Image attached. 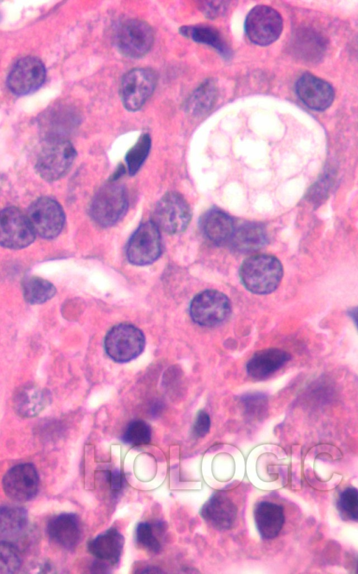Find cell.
<instances>
[{
  "label": "cell",
  "instance_id": "6da1fadb",
  "mask_svg": "<svg viewBox=\"0 0 358 574\" xmlns=\"http://www.w3.org/2000/svg\"><path fill=\"white\" fill-rule=\"evenodd\" d=\"M282 274L280 261L269 254H257L246 259L239 271L243 285L257 294L273 292L278 287Z\"/></svg>",
  "mask_w": 358,
  "mask_h": 574
},
{
  "label": "cell",
  "instance_id": "7a4b0ae2",
  "mask_svg": "<svg viewBox=\"0 0 358 574\" xmlns=\"http://www.w3.org/2000/svg\"><path fill=\"white\" fill-rule=\"evenodd\" d=\"M76 156L73 144L62 137H49L39 152L36 169L44 179L52 182L64 177Z\"/></svg>",
  "mask_w": 358,
  "mask_h": 574
},
{
  "label": "cell",
  "instance_id": "3957f363",
  "mask_svg": "<svg viewBox=\"0 0 358 574\" xmlns=\"http://www.w3.org/2000/svg\"><path fill=\"white\" fill-rule=\"evenodd\" d=\"M128 197L124 186L112 179L95 194L90 205V214L99 226L107 227L117 223L125 214Z\"/></svg>",
  "mask_w": 358,
  "mask_h": 574
},
{
  "label": "cell",
  "instance_id": "277c9868",
  "mask_svg": "<svg viewBox=\"0 0 358 574\" xmlns=\"http://www.w3.org/2000/svg\"><path fill=\"white\" fill-rule=\"evenodd\" d=\"M145 337L136 327L121 323L112 327L104 339L108 355L117 362H127L138 357L143 350Z\"/></svg>",
  "mask_w": 358,
  "mask_h": 574
},
{
  "label": "cell",
  "instance_id": "5b68a950",
  "mask_svg": "<svg viewBox=\"0 0 358 574\" xmlns=\"http://www.w3.org/2000/svg\"><path fill=\"white\" fill-rule=\"evenodd\" d=\"M154 42L152 27L138 19H129L117 28L115 43L119 52L129 58H140L151 49Z\"/></svg>",
  "mask_w": 358,
  "mask_h": 574
},
{
  "label": "cell",
  "instance_id": "8992f818",
  "mask_svg": "<svg viewBox=\"0 0 358 574\" xmlns=\"http://www.w3.org/2000/svg\"><path fill=\"white\" fill-rule=\"evenodd\" d=\"M283 27L280 13L271 6L258 5L248 14L245 31L249 40L259 46H268L280 36Z\"/></svg>",
  "mask_w": 358,
  "mask_h": 574
},
{
  "label": "cell",
  "instance_id": "52a82bcc",
  "mask_svg": "<svg viewBox=\"0 0 358 574\" xmlns=\"http://www.w3.org/2000/svg\"><path fill=\"white\" fill-rule=\"evenodd\" d=\"M192 217L190 207L185 198L176 192L165 194L157 203L153 222L169 234L180 233L188 226Z\"/></svg>",
  "mask_w": 358,
  "mask_h": 574
},
{
  "label": "cell",
  "instance_id": "ba28073f",
  "mask_svg": "<svg viewBox=\"0 0 358 574\" xmlns=\"http://www.w3.org/2000/svg\"><path fill=\"white\" fill-rule=\"evenodd\" d=\"M157 82V74L151 69L136 68L126 73L120 88L125 109L131 111L140 109L154 92Z\"/></svg>",
  "mask_w": 358,
  "mask_h": 574
},
{
  "label": "cell",
  "instance_id": "9c48e42d",
  "mask_svg": "<svg viewBox=\"0 0 358 574\" xmlns=\"http://www.w3.org/2000/svg\"><path fill=\"white\" fill-rule=\"evenodd\" d=\"M192 319L198 324L213 327L225 321L231 313V303L223 293L213 289L194 296L189 306Z\"/></svg>",
  "mask_w": 358,
  "mask_h": 574
},
{
  "label": "cell",
  "instance_id": "30bf717a",
  "mask_svg": "<svg viewBox=\"0 0 358 574\" xmlns=\"http://www.w3.org/2000/svg\"><path fill=\"white\" fill-rule=\"evenodd\" d=\"M34 239L35 231L28 217L19 209L10 207L0 212V245L22 249Z\"/></svg>",
  "mask_w": 358,
  "mask_h": 574
},
{
  "label": "cell",
  "instance_id": "8fae6325",
  "mask_svg": "<svg viewBox=\"0 0 358 574\" xmlns=\"http://www.w3.org/2000/svg\"><path fill=\"white\" fill-rule=\"evenodd\" d=\"M162 252L159 228L153 221L141 224L131 235L127 246V257L135 265H147L155 261Z\"/></svg>",
  "mask_w": 358,
  "mask_h": 574
},
{
  "label": "cell",
  "instance_id": "7c38bea8",
  "mask_svg": "<svg viewBox=\"0 0 358 574\" xmlns=\"http://www.w3.org/2000/svg\"><path fill=\"white\" fill-rule=\"evenodd\" d=\"M28 218L34 231L48 239L57 236L65 221L62 206L49 197H41L35 200L29 207Z\"/></svg>",
  "mask_w": 358,
  "mask_h": 574
},
{
  "label": "cell",
  "instance_id": "4fadbf2b",
  "mask_svg": "<svg viewBox=\"0 0 358 574\" xmlns=\"http://www.w3.org/2000/svg\"><path fill=\"white\" fill-rule=\"evenodd\" d=\"M45 67L36 57L28 56L19 60L12 67L7 78L10 90L24 95L37 90L44 83Z\"/></svg>",
  "mask_w": 358,
  "mask_h": 574
},
{
  "label": "cell",
  "instance_id": "5bb4252c",
  "mask_svg": "<svg viewBox=\"0 0 358 574\" xmlns=\"http://www.w3.org/2000/svg\"><path fill=\"white\" fill-rule=\"evenodd\" d=\"M6 495L10 499L24 502L31 500L38 489V475L29 463L20 464L10 468L2 481Z\"/></svg>",
  "mask_w": 358,
  "mask_h": 574
},
{
  "label": "cell",
  "instance_id": "9a60e30c",
  "mask_svg": "<svg viewBox=\"0 0 358 574\" xmlns=\"http://www.w3.org/2000/svg\"><path fill=\"white\" fill-rule=\"evenodd\" d=\"M295 91L301 101L310 109L324 111L334 99L333 87L327 81L311 74L301 75L295 83Z\"/></svg>",
  "mask_w": 358,
  "mask_h": 574
},
{
  "label": "cell",
  "instance_id": "2e32d148",
  "mask_svg": "<svg viewBox=\"0 0 358 574\" xmlns=\"http://www.w3.org/2000/svg\"><path fill=\"white\" fill-rule=\"evenodd\" d=\"M200 514L213 528L228 530L236 521L237 507L226 495L215 493L203 505Z\"/></svg>",
  "mask_w": 358,
  "mask_h": 574
},
{
  "label": "cell",
  "instance_id": "e0dca14e",
  "mask_svg": "<svg viewBox=\"0 0 358 574\" xmlns=\"http://www.w3.org/2000/svg\"><path fill=\"white\" fill-rule=\"evenodd\" d=\"M50 538L58 545L67 549H74L81 538L79 520L76 514H61L52 518L47 527Z\"/></svg>",
  "mask_w": 358,
  "mask_h": 574
},
{
  "label": "cell",
  "instance_id": "ac0fdd59",
  "mask_svg": "<svg viewBox=\"0 0 358 574\" xmlns=\"http://www.w3.org/2000/svg\"><path fill=\"white\" fill-rule=\"evenodd\" d=\"M124 543L123 535L115 528H110L90 540L87 550L99 561L115 565L120 561Z\"/></svg>",
  "mask_w": 358,
  "mask_h": 574
},
{
  "label": "cell",
  "instance_id": "d6986e66",
  "mask_svg": "<svg viewBox=\"0 0 358 574\" xmlns=\"http://www.w3.org/2000/svg\"><path fill=\"white\" fill-rule=\"evenodd\" d=\"M200 226L205 238L215 245L229 240L234 231L232 218L217 208H212L203 215Z\"/></svg>",
  "mask_w": 358,
  "mask_h": 574
},
{
  "label": "cell",
  "instance_id": "ffe728a7",
  "mask_svg": "<svg viewBox=\"0 0 358 574\" xmlns=\"http://www.w3.org/2000/svg\"><path fill=\"white\" fill-rule=\"evenodd\" d=\"M291 358L290 355L278 348H267L255 353L248 361L246 369L248 374L256 379L268 377Z\"/></svg>",
  "mask_w": 358,
  "mask_h": 574
},
{
  "label": "cell",
  "instance_id": "44dd1931",
  "mask_svg": "<svg viewBox=\"0 0 358 574\" xmlns=\"http://www.w3.org/2000/svg\"><path fill=\"white\" fill-rule=\"evenodd\" d=\"M254 517L257 528L264 539L275 538L285 523L283 507L267 501L257 504L254 511Z\"/></svg>",
  "mask_w": 358,
  "mask_h": 574
},
{
  "label": "cell",
  "instance_id": "7402d4cb",
  "mask_svg": "<svg viewBox=\"0 0 358 574\" xmlns=\"http://www.w3.org/2000/svg\"><path fill=\"white\" fill-rule=\"evenodd\" d=\"M48 391L36 385L28 384L16 390L13 404L16 412L22 417L30 418L38 414L48 404Z\"/></svg>",
  "mask_w": 358,
  "mask_h": 574
},
{
  "label": "cell",
  "instance_id": "603a6c76",
  "mask_svg": "<svg viewBox=\"0 0 358 574\" xmlns=\"http://www.w3.org/2000/svg\"><path fill=\"white\" fill-rule=\"evenodd\" d=\"M229 240L236 251L241 253L253 252L266 245L267 233L262 224L247 223L234 229Z\"/></svg>",
  "mask_w": 358,
  "mask_h": 574
},
{
  "label": "cell",
  "instance_id": "cb8c5ba5",
  "mask_svg": "<svg viewBox=\"0 0 358 574\" xmlns=\"http://www.w3.org/2000/svg\"><path fill=\"white\" fill-rule=\"evenodd\" d=\"M217 87L212 79H206L191 94L187 100V113L194 117L207 114L214 106L217 99Z\"/></svg>",
  "mask_w": 358,
  "mask_h": 574
},
{
  "label": "cell",
  "instance_id": "d4e9b609",
  "mask_svg": "<svg viewBox=\"0 0 358 574\" xmlns=\"http://www.w3.org/2000/svg\"><path fill=\"white\" fill-rule=\"evenodd\" d=\"M179 32L182 36L195 42L214 48L224 58H229L231 56V50L221 34L212 27L200 25L182 26L179 29Z\"/></svg>",
  "mask_w": 358,
  "mask_h": 574
},
{
  "label": "cell",
  "instance_id": "484cf974",
  "mask_svg": "<svg viewBox=\"0 0 358 574\" xmlns=\"http://www.w3.org/2000/svg\"><path fill=\"white\" fill-rule=\"evenodd\" d=\"M27 513L17 505L0 506V538H10L19 534L26 526Z\"/></svg>",
  "mask_w": 358,
  "mask_h": 574
},
{
  "label": "cell",
  "instance_id": "4316f807",
  "mask_svg": "<svg viewBox=\"0 0 358 574\" xmlns=\"http://www.w3.org/2000/svg\"><path fill=\"white\" fill-rule=\"evenodd\" d=\"M24 299L31 304L43 303L54 296L56 288L49 281L39 277H29L23 281Z\"/></svg>",
  "mask_w": 358,
  "mask_h": 574
},
{
  "label": "cell",
  "instance_id": "83f0119b",
  "mask_svg": "<svg viewBox=\"0 0 358 574\" xmlns=\"http://www.w3.org/2000/svg\"><path fill=\"white\" fill-rule=\"evenodd\" d=\"M296 53L301 57L308 60H314L320 57L324 51V39L319 34L311 30L299 32L294 40Z\"/></svg>",
  "mask_w": 358,
  "mask_h": 574
},
{
  "label": "cell",
  "instance_id": "f1b7e54d",
  "mask_svg": "<svg viewBox=\"0 0 358 574\" xmlns=\"http://www.w3.org/2000/svg\"><path fill=\"white\" fill-rule=\"evenodd\" d=\"M151 147V139L148 134L140 136L136 144L127 151L125 160L129 172L134 175L141 167L148 156Z\"/></svg>",
  "mask_w": 358,
  "mask_h": 574
},
{
  "label": "cell",
  "instance_id": "f546056e",
  "mask_svg": "<svg viewBox=\"0 0 358 574\" xmlns=\"http://www.w3.org/2000/svg\"><path fill=\"white\" fill-rule=\"evenodd\" d=\"M150 439V428L141 420H136L129 423L122 437L123 442L132 446L147 444Z\"/></svg>",
  "mask_w": 358,
  "mask_h": 574
},
{
  "label": "cell",
  "instance_id": "4dcf8cb0",
  "mask_svg": "<svg viewBox=\"0 0 358 574\" xmlns=\"http://www.w3.org/2000/svg\"><path fill=\"white\" fill-rule=\"evenodd\" d=\"M21 565L20 554L12 544L0 542V573H14Z\"/></svg>",
  "mask_w": 358,
  "mask_h": 574
},
{
  "label": "cell",
  "instance_id": "1f68e13d",
  "mask_svg": "<svg viewBox=\"0 0 358 574\" xmlns=\"http://www.w3.org/2000/svg\"><path fill=\"white\" fill-rule=\"evenodd\" d=\"M337 505L343 517L357 521L358 519L357 490L352 487L345 488L340 495Z\"/></svg>",
  "mask_w": 358,
  "mask_h": 574
},
{
  "label": "cell",
  "instance_id": "d6a6232c",
  "mask_svg": "<svg viewBox=\"0 0 358 574\" xmlns=\"http://www.w3.org/2000/svg\"><path fill=\"white\" fill-rule=\"evenodd\" d=\"M241 402L246 414L254 418L262 417L267 411V397L259 392L251 393L242 397Z\"/></svg>",
  "mask_w": 358,
  "mask_h": 574
},
{
  "label": "cell",
  "instance_id": "836d02e7",
  "mask_svg": "<svg viewBox=\"0 0 358 574\" xmlns=\"http://www.w3.org/2000/svg\"><path fill=\"white\" fill-rule=\"evenodd\" d=\"M136 540L137 542L147 550L158 553L161 545L153 534L152 527L148 522L139 523L136 528Z\"/></svg>",
  "mask_w": 358,
  "mask_h": 574
},
{
  "label": "cell",
  "instance_id": "e575fe53",
  "mask_svg": "<svg viewBox=\"0 0 358 574\" xmlns=\"http://www.w3.org/2000/svg\"><path fill=\"white\" fill-rule=\"evenodd\" d=\"M331 177L324 175L318 182L313 186L312 190L308 193L309 198L313 203H320L327 196L331 186Z\"/></svg>",
  "mask_w": 358,
  "mask_h": 574
},
{
  "label": "cell",
  "instance_id": "d590c367",
  "mask_svg": "<svg viewBox=\"0 0 358 574\" xmlns=\"http://www.w3.org/2000/svg\"><path fill=\"white\" fill-rule=\"evenodd\" d=\"M227 4L224 1H203L200 2V7L206 17L213 19L225 11Z\"/></svg>",
  "mask_w": 358,
  "mask_h": 574
},
{
  "label": "cell",
  "instance_id": "8d00e7d4",
  "mask_svg": "<svg viewBox=\"0 0 358 574\" xmlns=\"http://www.w3.org/2000/svg\"><path fill=\"white\" fill-rule=\"evenodd\" d=\"M210 428V416L206 411H199L193 424V435L196 437H203L209 432Z\"/></svg>",
  "mask_w": 358,
  "mask_h": 574
},
{
  "label": "cell",
  "instance_id": "74e56055",
  "mask_svg": "<svg viewBox=\"0 0 358 574\" xmlns=\"http://www.w3.org/2000/svg\"><path fill=\"white\" fill-rule=\"evenodd\" d=\"M106 479L110 485L111 491L114 495L119 493L124 486L125 477L124 474L119 470L107 471L106 472Z\"/></svg>",
  "mask_w": 358,
  "mask_h": 574
},
{
  "label": "cell",
  "instance_id": "f35d334b",
  "mask_svg": "<svg viewBox=\"0 0 358 574\" xmlns=\"http://www.w3.org/2000/svg\"><path fill=\"white\" fill-rule=\"evenodd\" d=\"M161 572L160 570L157 569V568H148L144 570H142V573H159Z\"/></svg>",
  "mask_w": 358,
  "mask_h": 574
},
{
  "label": "cell",
  "instance_id": "ab89813d",
  "mask_svg": "<svg viewBox=\"0 0 358 574\" xmlns=\"http://www.w3.org/2000/svg\"><path fill=\"white\" fill-rule=\"evenodd\" d=\"M0 19H1V15H0Z\"/></svg>",
  "mask_w": 358,
  "mask_h": 574
}]
</instances>
